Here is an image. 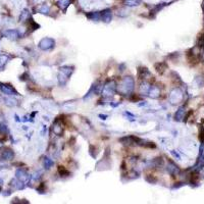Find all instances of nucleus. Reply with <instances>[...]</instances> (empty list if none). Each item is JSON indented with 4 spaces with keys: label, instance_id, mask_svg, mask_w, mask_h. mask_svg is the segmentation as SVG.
<instances>
[{
    "label": "nucleus",
    "instance_id": "1a4fd4ad",
    "mask_svg": "<svg viewBox=\"0 0 204 204\" xmlns=\"http://www.w3.org/2000/svg\"><path fill=\"white\" fill-rule=\"evenodd\" d=\"M4 36L10 40H17L19 38V32L17 30H6L4 31Z\"/></svg>",
    "mask_w": 204,
    "mask_h": 204
},
{
    "label": "nucleus",
    "instance_id": "9d476101",
    "mask_svg": "<svg viewBox=\"0 0 204 204\" xmlns=\"http://www.w3.org/2000/svg\"><path fill=\"white\" fill-rule=\"evenodd\" d=\"M159 95H160V90H159V88L156 87V86H151L149 92H148V96L152 99H156L159 97Z\"/></svg>",
    "mask_w": 204,
    "mask_h": 204
},
{
    "label": "nucleus",
    "instance_id": "f03ea898",
    "mask_svg": "<svg viewBox=\"0 0 204 204\" xmlns=\"http://www.w3.org/2000/svg\"><path fill=\"white\" fill-rule=\"evenodd\" d=\"M55 46V40L50 37H45V38L41 39L38 43V47L43 51H47L53 49Z\"/></svg>",
    "mask_w": 204,
    "mask_h": 204
},
{
    "label": "nucleus",
    "instance_id": "c85d7f7f",
    "mask_svg": "<svg viewBox=\"0 0 204 204\" xmlns=\"http://www.w3.org/2000/svg\"><path fill=\"white\" fill-rule=\"evenodd\" d=\"M58 172H59V175H60L61 177H66V176H68L70 175V172H68V170H66L64 166H58Z\"/></svg>",
    "mask_w": 204,
    "mask_h": 204
},
{
    "label": "nucleus",
    "instance_id": "f8f14e48",
    "mask_svg": "<svg viewBox=\"0 0 204 204\" xmlns=\"http://www.w3.org/2000/svg\"><path fill=\"white\" fill-rule=\"evenodd\" d=\"M72 3V0H57L56 1V5L60 8L61 10H63L64 12L66 11L68 7Z\"/></svg>",
    "mask_w": 204,
    "mask_h": 204
},
{
    "label": "nucleus",
    "instance_id": "58836bf2",
    "mask_svg": "<svg viewBox=\"0 0 204 204\" xmlns=\"http://www.w3.org/2000/svg\"><path fill=\"white\" fill-rule=\"evenodd\" d=\"M0 191H1V188H0Z\"/></svg>",
    "mask_w": 204,
    "mask_h": 204
},
{
    "label": "nucleus",
    "instance_id": "f257e3e1",
    "mask_svg": "<svg viewBox=\"0 0 204 204\" xmlns=\"http://www.w3.org/2000/svg\"><path fill=\"white\" fill-rule=\"evenodd\" d=\"M135 88V80L133 77H125L121 80V84L117 86L116 91H119L121 95H130Z\"/></svg>",
    "mask_w": 204,
    "mask_h": 204
},
{
    "label": "nucleus",
    "instance_id": "c9c22d12",
    "mask_svg": "<svg viewBox=\"0 0 204 204\" xmlns=\"http://www.w3.org/2000/svg\"><path fill=\"white\" fill-rule=\"evenodd\" d=\"M99 117H100L101 119H103V121H105V119L108 117V115H106V114H99Z\"/></svg>",
    "mask_w": 204,
    "mask_h": 204
},
{
    "label": "nucleus",
    "instance_id": "f3484780",
    "mask_svg": "<svg viewBox=\"0 0 204 204\" xmlns=\"http://www.w3.org/2000/svg\"><path fill=\"white\" fill-rule=\"evenodd\" d=\"M57 77H58V78H57V79H58V84L61 86V87H64V86H65V84L68 83V79H70L68 76H65V75L62 74V73H60V72L58 73V76H57Z\"/></svg>",
    "mask_w": 204,
    "mask_h": 204
},
{
    "label": "nucleus",
    "instance_id": "20e7f679",
    "mask_svg": "<svg viewBox=\"0 0 204 204\" xmlns=\"http://www.w3.org/2000/svg\"><path fill=\"white\" fill-rule=\"evenodd\" d=\"M14 157V152L8 147L0 148V161H7L11 160Z\"/></svg>",
    "mask_w": 204,
    "mask_h": 204
},
{
    "label": "nucleus",
    "instance_id": "72a5a7b5",
    "mask_svg": "<svg viewBox=\"0 0 204 204\" xmlns=\"http://www.w3.org/2000/svg\"><path fill=\"white\" fill-rule=\"evenodd\" d=\"M142 145H143L144 147H149V148H155V147H156V145H155L153 142H147V143H143Z\"/></svg>",
    "mask_w": 204,
    "mask_h": 204
},
{
    "label": "nucleus",
    "instance_id": "c756f323",
    "mask_svg": "<svg viewBox=\"0 0 204 204\" xmlns=\"http://www.w3.org/2000/svg\"><path fill=\"white\" fill-rule=\"evenodd\" d=\"M152 164L155 166H162L163 165V159L161 157H157V158L153 159Z\"/></svg>",
    "mask_w": 204,
    "mask_h": 204
},
{
    "label": "nucleus",
    "instance_id": "bb28decb",
    "mask_svg": "<svg viewBox=\"0 0 204 204\" xmlns=\"http://www.w3.org/2000/svg\"><path fill=\"white\" fill-rule=\"evenodd\" d=\"M8 58H9V56L6 54H2L0 55V68H2L4 65L6 64V62H7Z\"/></svg>",
    "mask_w": 204,
    "mask_h": 204
},
{
    "label": "nucleus",
    "instance_id": "4c0bfd02",
    "mask_svg": "<svg viewBox=\"0 0 204 204\" xmlns=\"http://www.w3.org/2000/svg\"><path fill=\"white\" fill-rule=\"evenodd\" d=\"M146 104H147L146 103V101H143V103H139L138 106H143V105H146Z\"/></svg>",
    "mask_w": 204,
    "mask_h": 204
},
{
    "label": "nucleus",
    "instance_id": "e433bc0d",
    "mask_svg": "<svg viewBox=\"0 0 204 204\" xmlns=\"http://www.w3.org/2000/svg\"><path fill=\"white\" fill-rule=\"evenodd\" d=\"M170 152H172V154L174 155V156H176V157H177V158H178V159H180V158H181V157H180V155L178 154V153H176V152H175V150H172V151H170Z\"/></svg>",
    "mask_w": 204,
    "mask_h": 204
},
{
    "label": "nucleus",
    "instance_id": "423d86ee",
    "mask_svg": "<svg viewBox=\"0 0 204 204\" xmlns=\"http://www.w3.org/2000/svg\"><path fill=\"white\" fill-rule=\"evenodd\" d=\"M15 176H17V179L19 181L23 182V183H28L29 181L31 180V176L28 174L26 170L24 168H19V170L15 172Z\"/></svg>",
    "mask_w": 204,
    "mask_h": 204
},
{
    "label": "nucleus",
    "instance_id": "b1692460",
    "mask_svg": "<svg viewBox=\"0 0 204 204\" xmlns=\"http://www.w3.org/2000/svg\"><path fill=\"white\" fill-rule=\"evenodd\" d=\"M53 164H54V161H53L52 159H50L49 157H45V158H44V160H43V166H44V168H46V170H49V168Z\"/></svg>",
    "mask_w": 204,
    "mask_h": 204
},
{
    "label": "nucleus",
    "instance_id": "393cba45",
    "mask_svg": "<svg viewBox=\"0 0 204 204\" xmlns=\"http://www.w3.org/2000/svg\"><path fill=\"white\" fill-rule=\"evenodd\" d=\"M38 11L42 14H49L50 12V7L47 5V4H42L41 6L39 7Z\"/></svg>",
    "mask_w": 204,
    "mask_h": 204
},
{
    "label": "nucleus",
    "instance_id": "473e14b6",
    "mask_svg": "<svg viewBox=\"0 0 204 204\" xmlns=\"http://www.w3.org/2000/svg\"><path fill=\"white\" fill-rule=\"evenodd\" d=\"M145 180L148 182V183H150V184H155L157 182V179L154 178V177H152V176H147L145 178Z\"/></svg>",
    "mask_w": 204,
    "mask_h": 204
},
{
    "label": "nucleus",
    "instance_id": "412c9836",
    "mask_svg": "<svg viewBox=\"0 0 204 204\" xmlns=\"http://www.w3.org/2000/svg\"><path fill=\"white\" fill-rule=\"evenodd\" d=\"M155 70H157V73H159V74H162L163 72L167 68V65H166L165 62H157L155 63Z\"/></svg>",
    "mask_w": 204,
    "mask_h": 204
},
{
    "label": "nucleus",
    "instance_id": "2eb2a0df",
    "mask_svg": "<svg viewBox=\"0 0 204 204\" xmlns=\"http://www.w3.org/2000/svg\"><path fill=\"white\" fill-rule=\"evenodd\" d=\"M86 17H88L91 21H100L101 19V15H100V11H91L86 13Z\"/></svg>",
    "mask_w": 204,
    "mask_h": 204
},
{
    "label": "nucleus",
    "instance_id": "ddd939ff",
    "mask_svg": "<svg viewBox=\"0 0 204 204\" xmlns=\"http://www.w3.org/2000/svg\"><path fill=\"white\" fill-rule=\"evenodd\" d=\"M150 88H151V85H150L148 82H143V83H141L140 88H139L140 94L141 95H148V92H149Z\"/></svg>",
    "mask_w": 204,
    "mask_h": 204
},
{
    "label": "nucleus",
    "instance_id": "7ed1b4c3",
    "mask_svg": "<svg viewBox=\"0 0 204 204\" xmlns=\"http://www.w3.org/2000/svg\"><path fill=\"white\" fill-rule=\"evenodd\" d=\"M117 85L114 81H110L109 83H107L103 88H102V95L105 97H110L116 92Z\"/></svg>",
    "mask_w": 204,
    "mask_h": 204
},
{
    "label": "nucleus",
    "instance_id": "dca6fc26",
    "mask_svg": "<svg viewBox=\"0 0 204 204\" xmlns=\"http://www.w3.org/2000/svg\"><path fill=\"white\" fill-rule=\"evenodd\" d=\"M59 72L62 73V74H64L65 76H68L70 78L72 76L73 73H74V68H72V66H70V65H63V66H61V68H59Z\"/></svg>",
    "mask_w": 204,
    "mask_h": 204
},
{
    "label": "nucleus",
    "instance_id": "4468645a",
    "mask_svg": "<svg viewBox=\"0 0 204 204\" xmlns=\"http://www.w3.org/2000/svg\"><path fill=\"white\" fill-rule=\"evenodd\" d=\"M138 77L140 79H147V77H151V73L146 68H138Z\"/></svg>",
    "mask_w": 204,
    "mask_h": 204
},
{
    "label": "nucleus",
    "instance_id": "6e6552de",
    "mask_svg": "<svg viewBox=\"0 0 204 204\" xmlns=\"http://www.w3.org/2000/svg\"><path fill=\"white\" fill-rule=\"evenodd\" d=\"M101 15V21L104 22L105 24H109L112 19V13L110 8H105V9L101 10L100 11Z\"/></svg>",
    "mask_w": 204,
    "mask_h": 204
},
{
    "label": "nucleus",
    "instance_id": "4be33fe9",
    "mask_svg": "<svg viewBox=\"0 0 204 204\" xmlns=\"http://www.w3.org/2000/svg\"><path fill=\"white\" fill-rule=\"evenodd\" d=\"M142 3V0H126L125 5L128 7H135V6H139Z\"/></svg>",
    "mask_w": 204,
    "mask_h": 204
},
{
    "label": "nucleus",
    "instance_id": "39448f33",
    "mask_svg": "<svg viewBox=\"0 0 204 204\" xmlns=\"http://www.w3.org/2000/svg\"><path fill=\"white\" fill-rule=\"evenodd\" d=\"M182 99H183V92L180 89H174L170 92V100L172 104L179 103L180 101H182Z\"/></svg>",
    "mask_w": 204,
    "mask_h": 204
},
{
    "label": "nucleus",
    "instance_id": "9b49d317",
    "mask_svg": "<svg viewBox=\"0 0 204 204\" xmlns=\"http://www.w3.org/2000/svg\"><path fill=\"white\" fill-rule=\"evenodd\" d=\"M167 172H170V175L175 176V175H177V174H179V172H180V168L175 162L170 161V162H168V164H167Z\"/></svg>",
    "mask_w": 204,
    "mask_h": 204
},
{
    "label": "nucleus",
    "instance_id": "6ab92c4d",
    "mask_svg": "<svg viewBox=\"0 0 204 204\" xmlns=\"http://www.w3.org/2000/svg\"><path fill=\"white\" fill-rule=\"evenodd\" d=\"M184 115H185V108L182 106V107H180L179 109L177 110L176 114H175V119H176L177 121H182V119L184 117Z\"/></svg>",
    "mask_w": 204,
    "mask_h": 204
},
{
    "label": "nucleus",
    "instance_id": "7c9ffc66",
    "mask_svg": "<svg viewBox=\"0 0 204 204\" xmlns=\"http://www.w3.org/2000/svg\"><path fill=\"white\" fill-rule=\"evenodd\" d=\"M198 46L200 48H202V49H204V33L198 37Z\"/></svg>",
    "mask_w": 204,
    "mask_h": 204
},
{
    "label": "nucleus",
    "instance_id": "2f4dec72",
    "mask_svg": "<svg viewBox=\"0 0 204 204\" xmlns=\"http://www.w3.org/2000/svg\"><path fill=\"white\" fill-rule=\"evenodd\" d=\"M45 191H46V186H45V184H44V183L40 184L39 187L37 188V192L40 193V194H43V193L45 192Z\"/></svg>",
    "mask_w": 204,
    "mask_h": 204
},
{
    "label": "nucleus",
    "instance_id": "5701e85b",
    "mask_svg": "<svg viewBox=\"0 0 204 204\" xmlns=\"http://www.w3.org/2000/svg\"><path fill=\"white\" fill-rule=\"evenodd\" d=\"M119 141L121 142V143L125 144V145L135 143V142H134V136H126V137H123V138H121Z\"/></svg>",
    "mask_w": 204,
    "mask_h": 204
},
{
    "label": "nucleus",
    "instance_id": "a211bd4d",
    "mask_svg": "<svg viewBox=\"0 0 204 204\" xmlns=\"http://www.w3.org/2000/svg\"><path fill=\"white\" fill-rule=\"evenodd\" d=\"M165 5H167V3H165V2H162V3H158V4H155L154 6L152 7V9H151V14L153 13V14H156L157 12H159L160 11L161 9H162L163 7H164Z\"/></svg>",
    "mask_w": 204,
    "mask_h": 204
},
{
    "label": "nucleus",
    "instance_id": "f704fd0d",
    "mask_svg": "<svg viewBox=\"0 0 204 204\" xmlns=\"http://www.w3.org/2000/svg\"><path fill=\"white\" fill-rule=\"evenodd\" d=\"M199 138H200V140L201 141H203L204 140V129H203V127L202 126H201L200 127V133H199Z\"/></svg>",
    "mask_w": 204,
    "mask_h": 204
},
{
    "label": "nucleus",
    "instance_id": "a878e982",
    "mask_svg": "<svg viewBox=\"0 0 204 204\" xmlns=\"http://www.w3.org/2000/svg\"><path fill=\"white\" fill-rule=\"evenodd\" d=\"M29 17H30V12H29V9H28V8H25V9L22 11L21 15H19V21H21V22L26 21L27 19H29Z\"/></svg>",
    "mask_w": 204,
    "mask_h": 204
},
{
    "label": "nucleus",
    "instance_id": "aec40b11",
    "mask_svg": "<svg viewBox=\"0 0 204 204\" xmlns=\"http://www.w3.org/2000/svg\"><path fill=\"white\" fill-rule=\"evenodd\" d=\"M200 151L201 152L198 157V160H197V163L195 164V168H197V170H200V168H202L204 166V155L202 154V149Z\"/></svg>",
    "mask_w": 204,
    "mask_h": 204
},
{
    "label": "nucleus",
    "instance_id": "cd10ccee",
    "mask_svg": "<svg viewBox=\"0 0 204 204\" xmlns=\"http://www.w3.org/2000/svg\"><path fill=\"white\" fill-rule=\"evenodd\" d=\"M4 103L6 104V105H8V106H10V107H12V106H15L17 104V101L15 100V99H13V98H5L4 99Z\"/></svg>",
    "mask_w": 204,
    "mask_h": 204
},
{
    "label": "nucleus",
    "instance_id": "0eeeda50",
    "mask_svg": "<svg viewBox=\"0 0 204 204\" xmlns=\"http://www.w3.org/2000/svg\"><path fill=\"white\" fill-rule=\"evenodd\" d=\"M0 90L3 94L8 95V96H13V95H19V92L15 91L12 86L8 85V84H1L0 85Z\"/></svg>",
    "mask_w": 204,
    "mask_h": 204
}]
</instances>
